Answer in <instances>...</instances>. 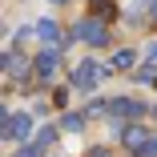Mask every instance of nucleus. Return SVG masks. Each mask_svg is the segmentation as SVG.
<instances>
[{
	"instance_id": "nucleus-2",
	"label": "nucleus",
	"mask_w": 157,
	"mask_h": 157,
	"mask_svg": "<svg viewBox=\"0 0 157 157\" xmlns=\"http://www.w3.org/2000/svg\"><path fill=\"white\" fill-rule=\"evenodd\" d=\"M77 40H85V44H93V48H101V44H109V33H105V20H81V24H77Z\"/></svg>"
},
{
	"instance_id": "nucleus-9",
	"label": "nucleus",
	"mask_w": 157,
	"mask_h": 157,
	"mask_svg": "<svg viewBox=\"0 0 157 157\" xmlns=\"http://www.w3.org/2000/svg\"><path fill=\"white\" fill-rule=\"evenodd\" d=\"M60 129H65V133H77V129H81V117H77V113L60 117Z\"/></svg>"
},
{
	"instance_id": "nucleus-3",
	"label": "nucleus",
	"mask_w": 157,
	"mask_h": 157,
	"mask_svg": "<svg viewBox=\"0 0 157 157\" xmlns=\"http://www.w3.org/2000/svg\"><path fill=\"white\" fill-rule=\"evenodd\" d=\"M28 133H33V117L28 113H20V117L4 113V137L8 141H28Z\"/></svg>"
},
{
	"instance_id": "nucleus-13",
	"label": "nucleus",
	"mask_w": 157,
	"mask_h": 157,
	"mask_svg": "<svg viewBox=\"0 0 157 157\" xmlns=\"http://www.w3.org/2000/svg\"><path fill=\"white\" fill-rule=\"evenodd\" d=\"M149 12H153V16H157V0H153V4H149Z\"/></svg>"
},
{
	"instance_id": "nucleus-10",
	"label": "nucleus",
	"mask_w": 157,
	"mask_h": 157,
	"mask_svg": "<svg viewBox=\"0 0 157 157\" xmlns=\"http://www.w3.org/2000/svg\"><path fill=\"white\" fill-rule=\"evenodd\" d=\"M36 33H40L44 40H56V24H52V20H40V24H36Z\"/></svg>"
},
{
	"instance_id": "nucleus-8",
	"label": "nucleus",
	"mask_w": 157,
	"mask_h": 157,
	"mask_svg": "<svg viewBox=\"0 0 157 157\" xmlns=\"http://www.w3.org/2000/svg\"><path fill=\"white\" fill-rule=\"evenodd\" d=\"M52 137H56V129H40L33 145H36V149H48V145H52Z\"/></svg>"
},
{
	"instance_id": "nucleus-5",
	"label": "nucleus",
	"mask_w": 157,
	"mask_h": 157,
	"mask_svg": "<svg viewBox=\"0 0 157 157\" xmlns=\"http://www.w3.org/2000/svg\"><path fill=\"white\" fill-rule=\"evenodd\" d=\"M109 113H117V117H141L145 105H141V101H129V97H117V101L109 105Z\"/></svg>"
},
{
	"instance_id": "nucleus-11",
	"label": "nucleus",
	"mask_w": 157,
	"mask_h": 157,
	"mask_svg": "<svg viewBox=\"0 0 157 157\" xmlns=\"http://www.w3.org/2000/svg\"><path fill=\"white\" fill-rule=\"evenodd\" d=\"M97 16H105V20L113 16V4H109V0H97Z\"/></svg>"
},
{
	"instance_id": "nucleus-4",
	"label": "nucleus",
	"mask_w": 157,
	"mask_h": 157,
	"mask_svg": "<svg viewBox=\"0 0 157 157\" xmlns=\"http://www.w3.org/2000/svg\"><path fill=\"white\" fill-rule=\"evenodd\" d=\"M121 141H125V149H133V153L141 157L153 137H149V129H141V125H125V129H121Z\"/></svg>"
},
{
	"instance_id": "nucleus-14",
	"label": "nucleus",
	"mask_w": 157,
	"mask_h": 157,
	"mask_svg": "<svg viewBox=\"0 0 157 157\" xmlns=\"http://www.w3.org/2000/svg\"><path fill=\"white\" fill-rule=\"evenodd\" d=\"M52 4H69V0H52Z\"/></svg>"
},
{
	"instance_id": "nucleus-1",
	"label": "nucleus",
	"mask_w": 157,
	"mask_h": 157,
	"mask_svg": "<svg viewBox=\"0 0 157 157\" xmlns=\"http://www.w3.org/2000/svg\"><path fill=\"white\" fill-rule=\"evenodd\" d=\"M101 77H105V69L97 65V60H81V65L73 69V85H77V89H97Z\"/></svg>"
},
{
	"instance_id": "nucleus-6",
	"label": "nucleus",
	"mask_w": 157,
	"mask_h": 157,
	"mask_svg": "<svg viewBox=\"0 0 157 157\" xmlns=\"http://www.w3.org/2000/svg\"><path fill=\"white\" fill-rule=\"evenodd\" d=\"M52 69H56V48H44V52L36 56V73H40V77H52Z\"/></svg>"
},
{
	"instance_id": "nucleus-7",
	"label": "nucleus",
	"mask_w": 157,
	"mask_h": 157,
	"mask_svg": "<svg viewBox=\"0 0 157 157\" xmlns=\"http://www.w3.org/2000/svg\"><path fill=\"white\" fill-rule=\"evenodd\" d=\"M133 60H137V52H129V48H121V52L113 56V69H129Z\"/></svg>"
},
{
	"instance_id": "nucleus-12",
	"label": "nucleus",
	"mask_w": 157,
	"mask_h": 157,
	"mask_svg": "<svg viewBox=\"0 0 157 157\" xmlns=\"http://www.w3.org/2000/svg\"><path fill=\"white\" fill-rule=\"evenodd\" d=\"M16 157H40V149H36V145H24V149H20Z\"/></svg>"
}]
</instances>
